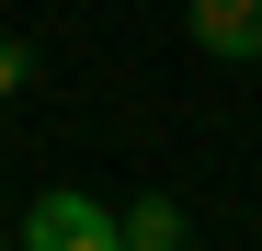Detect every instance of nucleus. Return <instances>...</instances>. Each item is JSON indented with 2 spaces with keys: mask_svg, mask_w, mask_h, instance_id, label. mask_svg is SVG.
<instances>
[{
  "mask_svg": "<svg viewBox=\"0 0 262 251\" xmlns=\"http://www.w3.org/2000/svg\"><path fill=\"white\" fill-rule=\"evenodd\" d=\"M114 240H125V217L92 194H34V217H23V251H114Z\"/></svg>",
  "mask_w": 262,
  "mask_h": 251,
  "instance_id": "1",
  "label": "nucleus"
},
{
  "mask_svg": "<svg viewBox=\"0 0 262 251\" xmlns=\"http://www.w3.org/2000/svg\"><path fill=\"white\" fill-rule=\"evenodd\" d=\"M183 23H194V46L228 57V69L262 57V0H183Z\"/></svg>",
  "mask_w": 262,
  "mask_h": 251,
  "instance_id": "2",
  "label": "nucleus"
},
{
  "mask_svg": "<svg viewBox=\"0 0 262 251\" xmlns=\"http://www.w3.org/2000/svg\"><path fill=\"white\" fill-rule=\"evenodd\" d=\"M194 228H183V205H171V194H137V205H125V251H183Z\"/></svg>",
  "mask_w": 262,
  "mask_h": 251,
  "instance_id": "3",
  "label": "nucleus"
},
{
  "mask_svg": "<svg viewBox=\"0 0 262 251\" xmlns=\"http://www.w3.org/2000/svg\"><path fill=\"white\" fill-rule=\"evenodd\" d=\"M23 80H34V57H23V34H0V103H12Z\"/></svg>",
  "mask_w": 262,
  "mask_h": 251,
  "instance_id": "4",
  "label": "nucleus"
}]
</instances>
